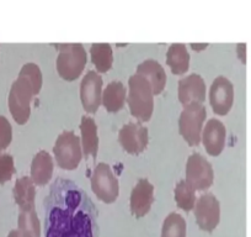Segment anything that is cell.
<instances>
[{"instance_id": "cell-16", "label": "cell", "mask_w": 251, "mask_h": 237, "mask_svg": "<svg viewBox=\"0 0 251 237\" xmlns=\"http://www.w3.org/2000/svg\"><path fill=\"white\" fill-rule=\"evenodd\" d=\"M53 169H54V163L52 156L45 149H41L33 156L31 162L30 178L35 185L43 187L52 179Z\"/></svg>"}, {"instance_id": "cell-31", "label": "cell", "mask_w": 251, "mask_h": 237, "mask_svg": "<svg viewBox=\"0 0 251 237\" xmlns=\"http://www.w3.org/2000/svg\"><path fill=\"white\" fill-rule=\"evenodd\" d=\"M6 237H23L20 235V232L18 231V230H11L10 232H9V235Z\"/></svg>"}, {"instance_id": "cell-5", "label": "cell", "mask_w": 251, "mask_h": 237, "mask_svg": "<svg viewBox=\"0 0 251 237\" xmlns=\"http://www.w3.org/2000/svg\"><path fill=\"white\" fill-rule=\"evenodd\" d=\"M53 154L59 168L75 171L84 157L80 137L72 130H64L55 140Z\"/></svg>"}, {"instance_id": "cell-14", "label": "cell", "mask_w": 251, "mask_h": 237, "mask_svg": "<svg viewBox=\"0 0 251 237\" xmlns=\"http://www.w3.org/2000/svg\"><path fill=\"white\" fill-rule=\"evenodd\" d=\"M204 79L200 74L192 73L178 81L177 96L182 106L192 103L203 104L207 93Z\"/></svg>"}, {"instance_id": "cell-29", "label": "cell", "mask_w": 251, "mask_h": 237, "mask_svg": "<svg viewBox=\"0 0 251 237\" xmlns=\"http://www.w3.org/2000/svg\"><path fill=\"white\" fill-rule=\"evenodd\" d=\"M236 55H238L239 59L245 64L246 63V43H238V45H236Z\"/></svg>"}, {"instance_id": "cell-2", "label": "cell", "mask_w": 251, "mask_h": 237, "mask_svg": "<svg viewBox=\"0 0 251 237\" xmlns=\"http://www.w3.org/2000/svg\"><path fill=\"white\" fill-rule=\"evenodd\" d=\"M127 104L129 113L139 122H147L154 111V91L151 83L139 74H133L128 79Z\"/></svg>"}, {"instance_id": "cell-27", "label": "cell", "mask_w": 251, "mask_h": 237, "mask_svg": "<svg viewBox=\"0 0 251 237\" xmlns=\"http://www.w3.org/2000/svg\"><path fill=\"white\" fill-rule=\"evenodd\" d=\"M15 174V162L14 157L9 153L0 154V184H5L11 180Z\"/></svg>"}, {"instance_id": "cell-1", "label": "cell", "mask_w": 251, "mask_h": 237, "mask_svg": "<svg viewBox=\"0 0 251 237\" xmlns=\"http://www.w3.org/2000/svg\"><path fill=\"white\" fill-rule=\"evenodd\" d=\"M45 237H99V211L88 193L59 177L43 199Z\"/></svg>"}, {"instance_id": "cell-6", "label": "cell", "mask_w": 251, "mask_h": 237, "mask_svg": "<svg viewBox=\"0 0 251 237\" xmlns=\"http://www.w3.org/2000/svg\"><path fill=\"white\" fill-rule=\"evenodd\" d=\"M206 118L207 110L203 104L192 103L183 106L178 118V132L188 146L196 147L201 144Z\"/></svg>"}, {"instance_id": "cell-7", "label": "cell", "mask_w": 251, "mask_h": 237, "mask_svg": "<svg viewBox=\"0 0 251 237\" xmlns=\"http://www.w3.org/2000/svg\"><path fill=\"white\" fill-rule=\"evenodd\" d=\"M91 190L99 200L105 204H112L120 195V184L110 164L100 162L94 168L90 177Z\"/></svg>"}, {"instance_id": "cell-13", "label": "cell", "mask_w": 251, "mask_h": 237, "mask_svg": "<svg viewBox=\"0 0 251 237\" xmlns=\"http://www.w3.org/2000/svg\"><path fill=\"white\" fill-rule=\"evenodd\" d=\"M154 185L147 178H139L131 192L129 209L136 219L146 216L154 204Z\"/></svg>"}, {"instance_id": "cell-25", "label": "cell", "mask_w": 251, "mask_h": 237, "mask_svg": "<svg viewBox=\"0 0 251 237\" xmlns=\"http://www.w3.org/2000/svg\"><path fill=\"white\" fill-rule=\"evenodd\" d=\"M187 225L182 215L178 212H170L164 219L161 226V237H186Z\"/></svg>"}, {"instance_id": "cell-10", "label": "cell", "mask_w": 251, "mask_h": 237, "mask_svg": "<svg viewBox=\"0 0 251 237\" xmlns=\"http://www.w3.org/2000/svg\"><path fill=\"white\" fill-rule=\"evenodd\" d=\"M118 141L123 151L133 156L143 153L148 147L149 132L142 122H128L118 131Z\"/></svg>"}, {"instance_id": "cell-26", "label": "cell", "mask_w": 251, "mask_h": 237, "mask_svg": "<svg viewBox=\"0 0 251 237\" xmlns=\"http://www.w3.org/2000/svg\"><path fill=\"white\" fill-rule=\"evenodd\" d=\"M19 74H20V76L26 77V78L32 83L36 95H38L41 89H42V84H43V76L40 67H38L36 63L30 62V63H26L21 67Z\"/></svg>"}, {"instance_id": "cell-18", "label": "cell", "mask_w": 251, "mask_h": 237, "mask_svg": "<svg viewBox=\"0 0 251 237\" xmlns=\"http://www.w3.org/2000/svg\"><path fill=\"white\" fill-rule=\"evenodd\" d=\"M80 141L83 154L86 159L96 158L99 151L98 125L91 116L84 115L80 120Z\"/></svg>"}, {"instance_id": "cell-12", "label": "cell", "mask_w": 251, "mask_h": 237, "mask_svg": "<svg viewBox=\"0 0 251 237\" xmlns=\"http://www.w3.org/2000/svg\"><path fill=\"white\" fill-rule=\"evenodd\" d=\"M103 82L96 71L86 72L80 83V101L84 110L89 114H96L102 103Z\"/></svg>"}, {"instance_id": "cell-11", "label": "cell", "mask_w": 251, "mask_h": 237, "mask_svg": "<svg viewBox=\"0 0 251 237\" xmlns=\"http://www.w3.org/2000/svg\"><path fill=\"white\" fill-rule=\"evenodd\" d=\"M234 86L224 76H218L209 88V104L214 114L226 116L233 108Z\"/></svg>"}, {"instance_id": "cell-22", "label": "cell", "mask_w": 251, "mask_h": 237, "mask_svg": "<svg viewBox=\"0 0 251 237\" xmlns=\"http://www.w3.org/2000/svg\"><path fill=\"white\" fill-rule=\"evenodd\" d=\"M90 58L98 73H107L113 64V50L110 43H93Z\"/></svg>"}, {"instance_id": "cell-15", "label": "cell", "mask_w": 251, "mask_h": 237, "mask_svg": "<svg viewBox=\"0 0 251 237\" xmlns=\"http://www.w3.org/2000/svg\"><path fill=\"white\" fill-rule=\"evenodd\" d=\"M201 141L209 156H219L223 152L226 141V129L223 122L218 118H209L203 126Z\"/></svg>"}, {"instance_id": "cell-23", "label": "cell", "mask_w": 251, "mask_h": 237, "mask_svg": "<svg viewBox=\"0 0 251 237\" xmlns=\"http://www.w3.org/2000/svg\"><path fill=\"white\" fill-rule=\"evenodd\" d=\"M18 231L23 237H41V222L35 209L19 212Z\"/></svg>"}, {"instance_id": "cell-8", "label": "cell", "mask_w": 251, "mask_h": 237, "mask_svg": "<svg viewBox=\"0 0 251 237\" xmlns=\"http://www.w3.org/2000/svg\"><path fill=\"white\" fill-rule=\"evenodd\" d=\"M185 180L196 192H204L209 189L214 182L213 167L202 154H190L186 162Z\"/></svg>"}, {"instance_id": "cell-21", "label": "cell", "mask_w": 251, "mask_h": 237, "mask_svg": "<svg viewBox=\"0 0 251 237\" xmlns=\"http://www.w3.org/2000/svg\"><path fill=\"white\" fill-rule=\"evenodd\" d=\"M166 64L175 76H182L190 68V53L185 43H173L166 52Z\"/></svg>"}, {"instance_id": "cell-28", "label": "cell", "mask_w": 251, "mask_h": 237, "mask_svg": "<svg viewBox=\"0 0 251 237\" xmlns=\"http://www.w3.org/2000/svg\"><path fill=\"white\" fill-rule=\"evenodd\" d=\"M13 141V127L5 116L0 115V151L8 148Z\"/></svg>"}, {"instance_id": "cell-30", "label": "cell", "mask_w": 251, "mask_h": 237, "mask_svg": "<svg viewBox=\"0 0 251 237\" xmlns=\"http://www.w3.org/2000/svg\"><path fill=\"white\" fill-rule=\"evenodd\" d=\"M192 47V50L196 51V52H201V51H204L207 47H208V43H191L190 45Z\"/></svg>"}, {"instance_id": "cell-17", "label": "cell", "mask_w": 251, "mask_h": 237, "mask_svg": "<svg viewBox=\"0 0 251 237\" xmlns=\"http://www.w3.org/2000/svg\"><path fill=\"white\" fill-rule=\"evenodd\" d=\"M136 73L146 78L151 83L154 95H159V94L163 93V90L165 89L168 77H166V72L164 67L158 61L151 59V58L146 59V61L138 64Z\"/></svg>"}, {"instance_id": "cell-9", "label": "cell", "mask_w": 251, "mask_h": 237, "mask_svg": "<svg viewBox=\"0 0 251 237\" xmlns=\"http://www.w3.org/2000/svg\"><path fill=\"white\" fill-rule=\"evenodd\" d=\"M194 214L200 230L213 232L221 221V203L213 193H203L197 198Z\"/></svg>"}, {"instance_id": "cell-3", "label": "cell", "mask_w": 251, "mask_h": 237, "mask_svg": "<svg viewBox=\"0 0 251 237\" xmlns=\"http://www.w3.org/2000/svg\"><path fill=\"white\" fill-rule=\"evenodd\" d=\"M59 53L55 59V68L62 79L73 82L81 76L88 63V53L81 43H58L54 45Z\"/></svg>"}, {"instance_id": "cell-24", "label": "cell", "mask_w": 251, "mask_h": 237, "mask_svg": "<svg viewBox=\"0 0 251 237\" xmlns=\"http://www.w3.org/2000/svg\"><path fill=\"white\" fill-rule=\"evenodd\" d=\"M174 197L177 207H180L183 211L188 212L194 210L195 204H196V190L188 184L185 179L180 180L176 184L175 190H174Z\"/></svg>"}, {"instance_id": "cell-20", "label": "cell", "mask_w": 251, "mask_h": 237, "mask_svg": "<svg viewBox=\"0 0 251 237\" xmlns=\"http://www.w3.org/2000/svg\"><path fill=\"white\" fill-rule=\"evenodd\" d=\"M127 101V89L120 81H113L102 90V105L108 113H118Z\"/></svg>"}, {"instance_id": "cell-4", "label": "cell", "mask_w": 251, "mask_h": 237, "mask_svg": "<svg viewBox=\"0 0 251 237\" xmlns=\"http://www.w3.org/2000/svg\"><path fill=\"white\" fill-rule=\"evenodd\" d=\"M36 96L32 83L26 77L19 74L11 84L8 96V105L16 124L25 125L31 116V103Z\"/></svg>"}, {"instance_id": "cell-19", "label": "cell", "mask_w": 251, "mask_h": 237, "mask_svg": "<svg viewBox=\"0 0 251 237\" xmlns=\"http://www.w3.org/2000/svg\"><path fill=\"white\" fill-rule=\"evenodd\" d=\"M13 197L20 211L35 209L36 185L30 177L24 176L18 178L14 185Z\"/></svg>"}]
</instances>
